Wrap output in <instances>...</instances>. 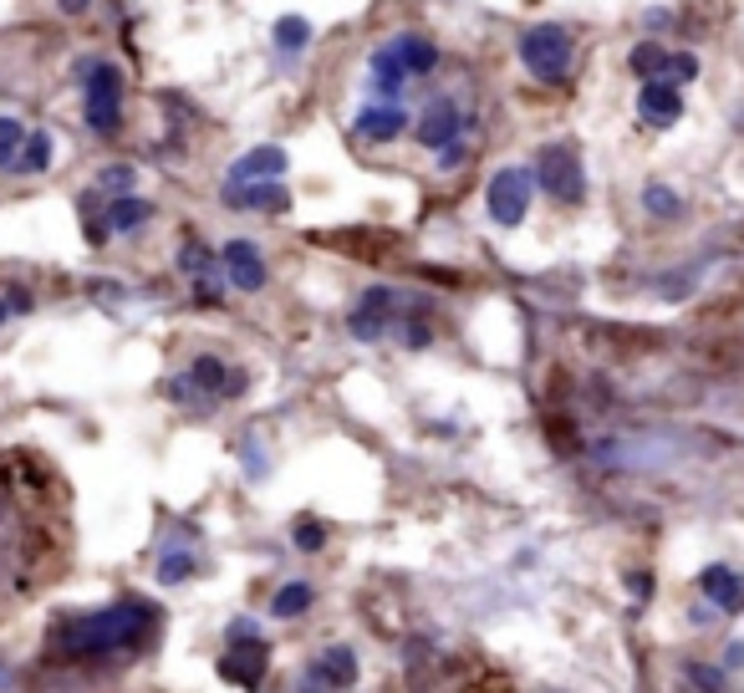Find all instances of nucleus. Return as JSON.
<instances>
[{"instance_id":"obj_17","label":"nucleus","mask_w":744,"mask_h":693,"mask_svg":"<svg viewBox=\"0 0 744 693\" xmlns=\"http://www.w3.org/2000/svg\"><path fill=\"white\" fill-rule=\"evenodd\" d=\"M154 219V204L138 199V194H118V199L102 204V225L108 235H133V230H144Z\"/></svg>"},{"instance_id":"obj_9","label":"nucleus","mask_w":744,"mask_h":693,"mask_svg":"<svg viewBox=\"0 0 744 693\" xmlns=\"http://www.w3.org/2000/svg\"><path fill=\"white\" fill-rule=\"evenodd\" d=\"M184 378H189L194 398H241L245 388H251V378H245L241 368H225V362L209 358V352L205 358H194Z\"/></svg>"},{"instance_id":"obj_10","label":"nucleus","mask_w":744,"mask_h":693,"mask_svg":"<svg viewBox=\"0 0 744 693\" xmlns=\"http://www.w3.org/2000/svg\"><path fill=\"white\" fill-rule=\"evenodd\" d=\"M229 209H255V215H286L291 189L281 179H255V184H225Z\"/></svg>"},{"instance_id":"obj_33","label":"nucleus","mask_w":744,"mask_h":693,"mask_svg":"<svg viewBox=\"0 0 744 693\" xmlns=\"http://www.w3.org/2000/svg\"><path fill=\"white\" fill-rule=\"evenodd\" d=\"M403 332H409V336H403V342H409V346H429V342H433V332H429V326H423V322H409V326H403Z\"/></svg>"},{"instance_id":"obj_24","label":"nucleus","mask_w":744,"mask_h":693,"mask_svg":"<svg viewBox=\"0 0 744 693\" xmlns=\"http://www.w3.org/2000/svg\"><path fill=\"white\" fill-rule=\"evenodd\" d=\"M189 576H194V550L168 546L164 556H158V582L164 586H179V582H189Z\"/></svg>"},{"instance_id":"obj_8","label":"nucleus","mask_w":744,"mask_h":693,"mask_svg":"<svg viewBox=\"0 0 744 693\" xmlns=\"http://www.w3.org/2000/svg\"><path fill=\"white\" fill-rule=\"evenodd\" d=\"M352 683H358V653H352L347 643H332V647H322V657L306 668L301 693H347Z\"/></svg>"},{"instance_id":"obj_11","label":"nucleus","mask_w":744,"mask_h":693,"mask_svg":"<svg viewBox=\"0 0 744 693\" xmlns=\"http://www.w3.org/2000/svg\"><path fill=\"white\" fill-rule=\"evenodd\" d=\"M637 118H643V128H673L684 118V87L643 82L637 87Z\"/></svg>"},{"instance_id":"obj_32","label":"nucleus","mask_w":744,"mask_h":693,"mask_svg":"<svg viewBox=\"0 0 744 693\" xmlns=\"http://www.w3.org/2000/svg\"><path fill=\"white\" fill-rule=\"evenodd\" d=\"M469 158V148H464V138H454L449 148H439V168H459Z\"/></svg>"},{"instance_id":"obj_27","label":"nucleus","mask_w":744,"mask_h":693,"mask_svg":"<svg viewBox=\"0 0 744 693\" xmlns=\"http://www.w3.org/2000/svg\"><path fill=\"white\" fill-rule=\"evenodd\" d=\"M643 209H648L653 219H673L678 209H684V199H678L668 184H648V189H643Z\"/></svg>"},{"instance_id":"obj_30","label":"nucleus","mask_w":744,"mask_h":693,"mask_svg":"<svg viewBox=\"0 0 744 693\" xmlns=\"http://www.w3.org/2000/svg\"><path fill=\"white\" fill-rule=\"evenodd\" d=\"M694 77H698V61L688 57V51H668V82L684 87V82H694Z\"/></svg>"},{"instance_id":"obj_34","label":"nucleus","mask_w":744,"mask_h":693,"mask_svg":"<svg viewBox=\"0 0 744 693\" xmlns=\"http://www.w3.org/2000/svg\"><path fill=\"white\" fill-rule=\"evenodd\" d=\"M61 6V16H87L92 11V0H57Z\"/></svg>"},{"instance_id":"obj_4","label":"nucleus","mask_w":744,"mask_h":693,"mask_svg":"<svg viewBox=\"0 0 744 693\" xmlns=\"http://www.w3.org/2000/svg\"><path fill=\"white\" fill-rule=\"evenodd\" d=\"M520 61H526V72L536 82H566L571 77V61H577V41L566 26H530L526 37H520Z\"/></svg>"},{"instance_id":"obj_31","label":"nucleus","mask_w":744,"mask_h":693,"mask_svg":"<svg viewBox=\"0 0 744 693\" xmlns=\"http://www.w3.org/2000/svg\"><path fill=\"white\" fill-rule=\"evenodd\" d=\"M296 546L301 550H322L326 546V530L316 520H296Z\"/></svg>"},{"instance_id":"obj_26","label":"nucleus","mask_w":744,"mask_h":693,"mask_svg":"<svg viewBox=\"0 0 744 693\" xmlns=\"http://www.w3.org/2000/svg\"><path fill=\"white\" fill-rule=\"evenodd\" d=\"M306 41H312V21H306V16H281V21H276V47L281 51H301Z\"/></svg>"},{"instance_id":"obj_6","label":"nucleus","mask_w":744,"mask_h":693,"mask_svg":"<svg viewBox=\"0 0 744 693\" xmlns=\"http://www.w3.org/2000/svg\"><path fill=\"white\" fill-rule=\"evenodd\" d=\"M536 184L551 194L556 204H581L587 199V168H581L571 144H546L536 158Z\"/></svg>"},{"instance_id":"obj_5","label":"nucleus","mask_w":744,"mask_h":693,"mask_svg":"<svg viewBox=\"0 0 744 693\" xmlns=\"http://www.w3.org/2000/svg\"><path fill=\"white\" fill-rule=\"evenodd\" d=\"M265 668H271V643L255 633L251 622H235L229 627V647L219 653V679L235 683V689H261Z\"/></svg>"},{"instance_id":"obj_3","label":"nucleus","mask_w":744,"mask_h":693,"mask_svg":"<svg viewBox=\"0 0 744 693\" xmlns=\"http://www.w3.org/2000/svg\"><path fill=\"white\" fill-rule=\"evenodd\" d=\"M77 82H82V118L97 138H118L123 128V67L118 61H97L82 57L77 61Z\"/></svg>"},{"instance_id":"obj_12","label":"nucleus","mask_w":744,"mask_h":693,"mask_svg":"<svg viewBox=\"0 0 744 693\" xmlns=\"http://www.w3.org/2000/svg\"><path fill=\"white\" fill-rule=\"evenodd\" d=\"M464 133V113L449 103V97H433L429 108L419 113V128H413V138H419L423 148H449Z\"/></svg>"},{"instance_id":"obj_21","label":"nucleus","mask_w":744,"mask_h":693,"mask_svg":"<svg viewBox=\"0 0 744 693\" xmlns=\"http://www.w3.org/2000/svg\"><path fill=\"white\" fill-rule=\"evenodd\" d=\"M179 271L189 275V281H215V275H219V251L199 245V240H184V251H179Z\"/></svg>"},{"instance_id":"obj_28","label":"nucleus","mask_w":744,"mask_h":693,"mask_svg":"<svg viewBox=\"0 0 744 693\" xmlns=\"http://www.w3.org/2000/svg\"><path fill=\"white\" fill-rule=\"evenodd\" d=\"M347 326H352V336H358V342H378V336H383L393 322H388V316H378V311H368V306H358L347 316Z\"/></svg>"},{"instance_id":"obj_29","label":"nucleus","mask_w":744,"mask_h":693,"mask_svg":"<svg viewBox=\"0 0 744 693\" xmlns=\"http://www.w3.org/2000/svg\"><path fill=\"white\" fill-rule=\"evenodd\" d=\"M31 306H37V301H31V291L11 286V281H0V326L11 322V316H26Z\"/></svg>"},{"instance_id":"obj_25","label":"nucleus","mask_w":744,"mask_h":693,"mask_svg":"<svg viewBox=\"0 0 744 693\" xmlns=\"http://www.w3.org/2000/svg\"><path fill=\"white\" fill-rule=\"evenodd\" d=\"M133 184H138V168H133V164H108L102 174H97V194H108V199L133 194Z\"/></svg>"},{"instance_id":"obj_20","label":"nucleus","mask_w":744,"mask_h":693,"mask_svg":"<svg viewBox=\"0 0 744 693\" xmlns=\"http://www.w3.org/2000/svg\"><path fill=\"white\" fill-rule=\"evenodd\" d=\"M627 72H637L643 82H668V47H658V41H643V47H633V57H627Z\"/></svg>"},{"instance_id":"obj_18","label":"nucleus","mask_w":744,"mask_h":693,"mask_svg":"<svg viewBox=\"0 0 744 693\" xmlns=\"http://www.w3.org/2000/svg\"><path fill=\"white\" fill-rule=\"evenodd\" d=\"M51 154H57L51 133H47V128H31V133H26L21 158H16L11 174H26V179H31V174H47V168H51Z\"/></svg>"},{"instance_id":"obj_1","label":"nucleus","mask_w":744,"mask_h":693,"mask_svg":"<svg viewBox=\"0 0 744 693\" xmlns=\"http://www.w3.org/2000/svg\"><path fill=\"white\" fill-rule=\"evenodd\" d=\"M61 556V485L41 459L0 455V582L31 592Z\"/></svg>"},{"instance_id":"obj_13","label":"nucleus","mask_w":744,"mask_h":693,"mask_svg":"<svg viewBox=\"0 0 744 693\" xmlns=\"http://www.w3.org/2000/svg\"><path fill=\"white\" fill-rule=\"evenodd\" d=\"M698 592H704L719 612H730V617H740V612H744V576L734 572V566H724V562H708L704 572H698Z\"/></svg>"},{"instance_id":"obj_7","label":"nucleus","mask_w":744,"mask_h":693,"mask_svg":"<svg viewBox=\"0 0 744 693\" xmlns=\"http://www.w3.org/2000/svg\"><path fill=\"white\" fill-rule=\"evenodd\" d=\"M530 174L526 168H500L490 179V189H484V204H490V219L495 225H505V230H516L520 219H526V209H530Z\"/></svg>"},{"instance_id":"obj_35","label":"nucleus","mask_w":744,"mask_h":693,"mask_svg":"<svg viewBox=\"0 0 744 693\" xmlns=\"http://www.w3.org/2000/svg\"><path fill=\"white\" fill-rule=\"evenodd\" d=\"M740 663H744V637H734V643H730V668H740Z\"/></svg>"},{"instance_id":"obj_19","label":"nucleus","mask_w":744,"mask_h":693,"mask_svg":"<svg viewBox=\"0 0 744 693\" xmlns=\"http://www.w3.org/2000/svg\"><path fill=\"white\" fill-rule=\"evenodd\" d=\"M398 41V57H403V67H409V77H429L433 67H439V47H433L429 37H419V31H409V37H393Z\"/></svg>"},{"instance_id":"obj_23","label":"nucleus","mask_w":744,"mask_h":693,"mask_svg":"<svg viewBox=\"0 0 744 693\" xmlns=\"http://www.w3.org/2000/svg\"><path fill=\"white\" fill-rule=\"evenodd\" d=\"M26 133H31V128H26L21 118H6V113H0V174H11V168H16Z\"/></svg>"},{"instance_id":"obj_16","label":"nucleus","mask_w":744,"mask_h":693,"mask_svg":"<svg viewBox=\"0 0 744 693\" xmlns=\"http://www.w3.org/2000/svg\"><path fill=\"white\" fill-rule=\"evenodd\" d=\"M403 128H409V113L398 108V103H378V108L358 113V133L368 138V144H393Z\"/></svg>"},{"instance_id":"obj_14","label":"nucleus","mask_w":744,"mask_h":693,"mask_svg":"<svg viewBox=\"0 0 744 693\" xmlns=\"http://www.w3.org/2000/svg\"><path fill=\"white\" fill-rule=\"evenodd\" d=\"M219 265H225V281L235 291H261L265 286V261L255 251L251 240H229L225 251H219Z\"/></svg>"},{"instance_id":"obj_2","label":"nucleus","mask_w":744,"mask_h":693,"mask_svg":"<svg viewBox=\"0 0 744 693\" xmlns=\"http://www.w3.org/2000/svg\"><path fill=\"white\" fill-rule=\"evenodd\" d=\"M158 633V612L144 597H123L102 612H72V617L51 622V657L67 663H108V657H128L148 647Z\"/></svg>"},{"instance_id":"obj_15","label":"nucleus","mask_w":744,"mask_h":693,"mask_svg":"<svg viewBox=\"0 0 744 693\" xmlns=\"http://www.w3.org/2000/svg\"><path fill=\"white\" fill-rule=\"evenodd\" d=\"M286 148H276V144H265V148H251L245 158H235L229 164V184H255V179H281L286 174Z\"/></svg>"},{"instance_id":"obj_22","label":"nucleus","mask_w":744,"mask_h":693,"mask_svg":"<svg viewBox=\"0 0 744 693\" xmlns=\"http://www.w3.org/2000/svg\"><path fill=\"white\" fill-rule=\"evenodd\" d=\"M312 597H316V592H312L306 582H286V586L276 592V602H271V617H281V622L301 617V612L312 607Z\"/></svg>"}]
</instances>
